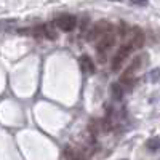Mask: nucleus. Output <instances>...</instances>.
Returning <instances> with one entry per match:
<instances>
[{"label": "nucleus", "instance_id": "obj_1", "mask_svg": "<svg viewBox=\"0 0 160 160\" xmlns=\"http://www.w3.org/2000/svg\"><path fill=\"white\" fill-rule=\"evenodd\" d=\"M131 51H133V48H131L130 43H123V45L118 47V51L115 53V56L112 59V64H111V68H112L114 72L120 71V68H122V64L125 62V59L131 55Z\"/></svg>", "mask_w": 160, "mask_h": 160}, {"label": "nucleus", "instance_id": "obj_2", "mask_svg": "<svg viewBox=\"0 0 160 160\" xmlns=\"http://www.w3.org/2000/svg\"><path fill=\"white\" fill-rule=\"evenodd\" d=\"M114 43H115V32H114L112 26H111V28L98 38V47H96V50L108 53V51L114 47Z\"/></svg>", "mask_w": 160, "mask_h": 160}, {"label": "nucleus", "instance_id": "obj_3", "mask_svg": "<svg viewBox=\"0 0 160 160\" xmlns=\"http://www.w3.org/2000/svg\"><path fill=\"white\" fill-rule=\"evenodd\" d=\"M56 26H58L61 31H64V32H71V31L75 29L77 19H75V16L64 13V15H59V16H58V19H56Z\"/></svg>", "mask_w": 160, "mask_h": 160}, {"label": "nucleus", "instance_id": "obj_4", "mask_svg": "<svg viewBox=\"0 0 160 160\" xmlns=\"http://www.w3.org/2000/svg\"><path fill=\"white\" fill-rule=\"evenodd\" d=\"M111 28V24L108 22V21H98L95 26H93V28H91V31L88 32V35H87V38L90 40V42H93V40H98L106 31H108Z\"/></svg>", "mask_w": 160, "mask_h": 160}, {"label": "nucleus", "instance_id": "obj_5", "mask_svg": "<svg viewBox=\"0 0 160 160\" xmlns=\"http://www.w3.org/2000/svg\"><path fill=\"white\" fill-rule=\"evenodd\" d=\"M133 50H139L142 45H144V32L139 29V28H133L131 32H130V42Z\"/></svg>", "mask_w": 160, "mask_h": 160}, {"label": "nucleus", "instance_id": "obj_6", "mask_svg": "<svg viewBox=\"0 0 160 160\" xmlns=\"http://www.w3.org/2000/svg\"><path fill=\"white\" fill-rule=\"evenodd\" d=\"M78 62H80V69H82L83 74H93L95 72V62H93V59L88 55H82L78 58Z\"/></svg>", "mask_w": 160, "mask_h": 160}, {"label": "nucleus", "instance_id": "obj_7", "mask_svg": "<svg viewBox=\"0 0 160 160\" xmlns=\"http://www.w3.org/2000/svg\"><path fill=\"white\" fill-rule=\"evenodd\" d=\"M146 149L149 152H157L160 151V136H152L146 141Z\"/></svg>", "mask_w": 160, "mask_h": 160}, {"label": "nucleus", "instance_id": "obj_8", "mask_svg": "<svg viewBox=\"0 0 160 160\" xmlns=\"http://www.w3.org/2000/svg\"><path fill=\"white\" fill-rule=\"evenodd\" d=\"M111 95L114 99H122L123 96V87L120 83H112L111 85Z\"/></svg>", "mask_w": 160, "mask_h": 160}, {"label": "nucleus", "instance_id": "obj_9", "mask_svg": "<svg viewBox=\"0 0 160 160\" xmlns=\"http://www.w3.org/2000/svg\"><path fill=\"white\" fill-rule=\"evenodd\" d=\"M43 29H45V35L50 38V40H55L58 35H56V31L53 29V26L51 24H48V26H43Z\"/></svg>", "mask_w": 160, "mask_h": 160}, {"label": "nucleus", "instance_id": "obj_10", "mask_svg": "<svg viewBox=\"0 0 160 160\" xmlns=\"http://www.w3.org/2000/svg\"><path fill=\"white\" fill-rule=\"evenodd\" d=\"M158 78H160V68H157L152 72H149V80L151 82H157Z\"/></svg>", "mask_w": 160, "mask_h": 160}, {"label": "nucleus", "instance_id": "obj_11", "mask_svg": "<svg viewBox=\"0 0 160 160\" xmlns=\"http://www.w3.org/2000/svg\"><path fill=\"white\" fill-rule=\"evenodd\" d=\"M35 37L37 38H42V37H45V29H43V26H38V28H35Z\"/></svg>", "mask_w": 160, "mask_h": 160}, {"label": "nucleus", "instance_id": "obj_12", "mask_svg": "<svg viewBox=\"0 0 160 160\" xmlns=\"http://www.w3.org/2000/svg\"><path fill=\"white\" fill-rule=\"evenodd\" d=\"M131 5H136V7H146L149 3V0H130Z\"/></svg>", "mask_w": 160, "mask_h": 160}]
</instances>
